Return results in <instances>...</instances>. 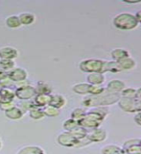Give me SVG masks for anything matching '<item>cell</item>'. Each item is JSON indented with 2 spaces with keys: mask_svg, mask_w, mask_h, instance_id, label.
Returning a JSON list of instances; mask_svg holds the SVG:
<instances>
[{
  "mask_svg": "<svg viewBox=\"0 0 141 154\" xmlns=\"http://www.w3.org/2000/svg\"><path fill=\"white\" fill-rule=\"evenodd\" d=\"M120 94H109L105 91L100 95H88L82 99V106L85 107H106L108 105L118 102L120 99Z\"/></svg>",
  "mask_w": 141,
  "mask_h": 154,
  "instance_id": "6da1fadb",
  "label": "cell"
},
{
  "mask_svg": "<svg viewBox=\"0 0 141 154\" xmlns=\"http://www.w3.org/2000/svg\"><path fill=\"white\" fill-rule=\"evenodd\" d=\"M113 25L120 30L130 31L136 28L139 23L134 14L130 13H121L113 18Z\"/></svg>",
  "mask_w": 141,
  "mask_h": 154,
  "instance_id": "7a4b0ae2",
  "label": "cell"
},
{
  "mask_svg": "<svg viewBox=\"0 0 141 154\" xmlns=\"http://www.w3.org/2000/svg\"><path fill=\"white\" fill-rule=\"evenodd\" d=\"M104 61L100 59H86L82 60L79 67L82 71L86 72V73H92V72H101L103 69Z\"/></svg>",
  "mask_w": 141,
  "mask_h": 154,
  "instance_id": "3957f363",
  "label": "cell"
},
{
  "mask_svg": "<svg viewBox=\"0 0 141 154\" xmlns=\"http://www.w3.org/2000/svg\"><path fill=\"white\" fill-rule=\"evenodd\" d=\"M118 105L121 110L127 113H139L141 112V100L139 98H124L120 97Z\"/></svg>",
  "mask_w": 141,
  "mask_h": 154,
  "instance_id": "277c9868",
  "label": "cell"
},
{
  "mask_svg": "<svg viewBox=\"0 0 141 154\" xmlns=\"http://www.w3.org/2000/svg\"><path fill=\"white\" fill-rule=\"evenodd\" d=\"M14 94H16V97L20 100H30L37 95V91L35 87L29 85L16 88V90L14 91Z\"/></svg>",
  "mask_w": 141,
  "mask_h": 154,
  "instance_id": "5b68a950",
  "label": "cell"
},
{
  "mask_svg": "<svg viewBox=\"0 0 141 154\" xmlns=\"http://www.w3.org/2000/svg\"><path fill=\"white\" fill-rule=\"evenodd\" d=\"M77 141L78 140L75 139L69 132H67V131H65L64 133H61L57 138L58 143L61 144L62 146H65V147H75Z\"/></svg>",
  "mask_w": 141,
  "mask_h": 154,
  "instance_id": "8992f818",
  "label": "cell"
},
{
  "mask_svg": "<svg viewBox=\"0 0 141 154\" xmlns=\"http://www.w3.org/2000/svg\"><path fill=\"white\" fill-rule=\"evenodd\" d=\"M126 88L125 82L122 80L114 79L109 82V84L106 87V91L109 94H120L121 91Z\"/></svg>",
  "mask_w": 141,
  "mask_h": 154,
  "instance_id": "52a82bcc",
  "label": "cell"
},
{
  "mask_svg": "<svg viewBox=\"0 0 141 154\" xmlns=\"http://www.w3.org/2000/svg\"><path fill=\"white\" fill-rule=\"evenodd\" d=\"M27 76V71L24 69H21V67H14L13 69L8 71V77L14 83H17V82L26 80Z\"/></svg>",
  "mask_w": 141,
  "mask_h": 154,
  "instance_id": "ba28073f",
  "label": "cell"
},
{
  "mask_svg": "<svg viewBox=\"0 0 141 154\" xmlns=\"http://www.w3.org/2000/svg\"><path fill=\"white\" fill-rule=\"evenodd\" d=\"M87 138L91 143H101L104 142L106 138V132L105 129L100 127L92 129L90 132H87Z\"/></svg>",
  "mask_w": 141,
  "mask_h": 154,
  "instance_id": "9c48e42d",
  "label": "cell"
},
{
  "mask_svg": "<svg viewBox=\"0 0 141 154\" xmlns=\"http://www.w3.org/2000/svg\"><path fill=\"white\" fill-rule=\"evenodd\" d=\"M17 55H18V51L14 47L6 46L0 48V59L14 60L17 57Z\"/></svg>",
  "mask_w": 141,
  "mask_h": 154,
  "instance_id": "30bf717a",
  "label": "cell"
},
{
  "mask_svg": "<svg viewBox=\"0 0 141 154\" xmlns=\"http://www.w3.org/2000/svg\"><path fill=\"white\" fill-rule=\"evenodd\" d=\"M86 80L87 83L90 85H103L105 82V76L101 72H92V73H88Z\"/></svg>",
  "mask_w": 141,
  "mask_h": 154,
  "instance_id": "8fae6325",
  "label": "cell"
},
{
  "mask_svg": "<svg viewBox=\"0 0 141 154\" xmlns=\"http://www.w3.org/2000/svg\"><path fill=\"white\" fill-rule=\"evenodd\" d=\"M14 97H16V94L11 88H2L0 90V103L14 101Z\"/></svg>",
  "mask_w": 141,
  "mask_h": 154,
  "instance_id": "7c38bea8",
  "label": "cell"
},
{
  "mask_svg": "<svg viewBox=\"0 0 141 154\" xmlns=\"http://www.w3.org/2000/svg\"><path fill=\"white\" fill-rule=\"evenodd\" d=\"M122 71L119 67L117 62L115 61H104L103 69H102V73L105 72H112V73H118V72Z\"/></svg>",
  "mask_w": 141,
  "mask_h": 154,
  "instance_id": "4fadbf2b",
  "label": "cell"
},
{
  "mask_svg": "<svg viewBox=\"0 0 141 154\" xmlns=\"http://www.w3.org/2000/svg\"><path fill=\"white\" fill-rule=\"evenodd\" d=\"M117 64L119 66V67L121 69V70H130L133 69L136 66V63H135L134 59H133L132 57H127L124 58V59L120 60L117 62Z\"/></svg>",
  "mask_w": 141,
  "mask_h": 154,
  "instance_id": "5bb4252c",
  "label": "cell"
},
{
  "mask_svg": "<svg viewBox=\"0 0 141 154\" xmlns=\"http://www.w3.org/2000/svg\"><path fill=\"white\" fill-rule=\"evenodd\" d=\"M51 99V94H37L34 97V103L40 108H43L45 106L49 105Z\"/></svg>",
  "mask_w": 141,
  "mask_h": 154,
  "instance_id": "9a60e30c",
  "label": "cell"
},
{
  "mask_svg": "<svg viewBox=\"0 0 141 154\" xmlns=\"http://www.w3.org/2000/svg\"><path fill=\"white\" fill-rule=\"evenodd\" d=\"M66 104V99L64 96H62L61 94H51V99L49 105L53 106V107L61 109L62 107H64Z\"/></svg>",
  "mask_w": 141,
  "mask_h": 154,
  "instance_id": "2e32d148",
  "label": "cell"
},
{
  "mask_svg": "<svg viewBox=\"0 0 141 154\" xmlns=\"http://www.w3.org/2000/svg\"><path fill=\"white\" fill-rule=\"evenodd\" d=\"M102 154H127L123 147H120L116 144H109L102 148Z\"/></svg>",
  "mask_w": 141,
  "mask_h": 154,
  "instance_id": "e0dca14e",
  "label": "cell"
},
{
  "mask_svg": "<svg viewBox=\"0 0 141 154\" xmlns=\"http://www.w3.org/2000/svg\"><path fill=\"white\" fill-rule=\"evenodd\" d=\"M78 123H79L80 126L86 128V130L87 129H95V128H98L100 125H101V122H96V120H93V119H91L89 118H87L86 116L84 119H82L80 122H78Z\"/></svg>",
  "mask_w": 141,
  "mask_h": 154,
  "instance_id": "ac0fdd59",
  "label": "cell"
},
{
  "mask_svg": "<svg viewBox=\"0 0 141 154\" xmlns=\"http://www.w3.org/2000/svg\"><path fill=\"white\" fill-rule=\"evenodd\" d=\"M90 84L88 83H79L73 86V91L77 94H82V95H89V91H90Z\"/></svg>",
  "mask_w": 141,
  "mask_h": 154,
  "instance_id": "d6986e66",
  "label": "cell"
},
{
  "mask_svg": "<svg viewBox=\"0 0 141 154\" xmlns=\"http://www.w3.org/2000/svg\"><path fill=\"white\" fill-rule=\"evenodd\" d=\"M110 55H111V58H112V60L115 62H118L120 60L124 59V58H127L130 56L129 51L123 49V48H115V49H113L110 52Z\"/></svg>",
  "mask_w": 141,
  "mask_h": 154,
  "instance_id": "ffe728a7",
  "label": "cell"
},
{
  "mask_svg": "<svg viewBox=\"0 0 141 154\" xmlns=\"http://www.w3.org/2000/svg\"><path fill=\"white\" fill-rule=\"evenodd\" d=\"M35 89L37 91V94H51L52 93V87L43 81L38 82L37 87Z\"/></svg>",
  "mask_w": 141,
  "mask_h": 154,
  "instance_id": "44dd1931",
  "label": "cell"
},
{
  "mask_svg": "<svg viewBox=\"0 0 141 154\" xmlns=\"http://www.w3.org/2000/svg\"><path fill=\"white\" fill-rule=\"evenodd\" d=\"M16 154H44V150L40 146H28L20 148Z\"/></svg>",
  "mask_w": 141,
  "mask_h": 154,
  "instance_id": "7402d4cb",
  "label": "cell"
},
{
  "mask_svg": "<svg viewBox=\"0 0 141 154\" xmlns=\"http://www.w3.org/2000/svg\"><path fill=\"white\" fill-rule=\"evenodd\" d=\"M19 21H20L21 25H30L35 21V14L31 13H22L18 16Z\"/></svg>",
  "mask_w": 141,
  "mask_h": 154,
  "instance_id": "603a6c76",
  "label": "cell"
},
{
  "mask_svg": "<svg viewBox=\"0 0 141 154\" xmlns=\"http://www.w3.org/2000/svg\"><path fill=\"white\" fill-rule=\"evenodd\" d=\"M23 115L24 114L21 112L20 109H19L17 106L5 112V116H6L8 119H20L23 117Z\"/></svg>",
  "mask_w": 141,
  "mask_h": 154,
  "instance_id": "cb8c5ba5",
  "label": "cell"
},
{
  "mask_svg": "<svg viewBox=\"0 0 141 154\" xmlns=\"http://www.w3.org/2000/svg\"><path fill=\"white\" fill-rule=\"evenodd\" d=\"M16 106L20 109V111L23 114H25V113L29 112L32 108L35 107L36 105L34 103L33 100H21Z\"/></svg>",
  "mask_w": 141,
  "mask_h": 154,
  "instance_id": "d4e9b609",
  "label": "cell"
},
{
  "mask_svg": "<svg viewBox=\"0 0 141 154\" xmlns=\"http://www.w3.org/2000/svg\"><path fill=\"white\" fill-rule=\"evenodd\" d=\"M29 116H30V118L33 119H41L45 117L42 108L38 107V106H35V107L29 111Z\"/></svg>",
  "mask_w": 141,
  "mask_h": 154,
  "instance_id": "484cf974",
  "label": "cell"
},
{
  "mask_svg": "<svg viewBox=\"0 0 141 154\" xmlns=\"http://www.w3.org/2000/svg\"><path fill=\"white\" fill-rule=\"evenodd\" d=\"M87 132H88V131H87V130H86V128L80 126V125H79L78 127H76L75 129H73L72 131H69V133H70L75 139H77V140H80V139H82V138L86 137Z\"/></svg>",
  "mask_w": 141,
  "mask_h": 154,
  "instance_id": "4316f807",
  "label": "cell"
},
{
  "mask_svg": "<svg viewBox=\"0 0 141 154\" xmlns=\"http://www.w3.org/2000/svg\"><path fill=\"white\" fill-rule=\"evenodd\" d=\"M6 25L9 28H18L21 26V23L19 21L18 16H11L6 18Z\"/></svg>",
  "mask_w": 141,
  "mask_h": 154,
  "instance_id": "83f0119b",
  "label": "cell"
},
{
  "mask_svg": "<svg viewBox=\"0 0 141 154\" xmlns=\"http://www.w3.org/2000/svg\"><path fill=\"white\" fill-rule=\"evenodd\" d=\"M121 97L124 98H129V99H134L137 98L136 97V90L134 88H125L120 94Z\"/></svg>",
  "mask_w": 141,
  "mask_h": 154,
  "instance_id": "f1b7e54d",
  "label": "cell"
},
{
  "mask_svg": "<svg viewBox=\"0 0 141 154\" xmlns=\"http://www.w3.org/2000/svg\"><path fill=\"white\" fill-rule=\"evenodd\" d=\"M86 110L84 108H76L72 111L71 113V119H75L76 122H80L82 119H84L86 117Z\"/></svg>",
  "mask_w": 141,
  "mask_h": 154,
  "instance_id": "f546056e",
  "label": "cell"
},
{
  "mask_svg": "<svg viewBox=\"0 0 141 154\" xmlns=\"http://www.w3.org/2000/svg\"><path fill=\"white\" fill-rule=\"evenodd\" d=\"M43 113L47 117H58L60 115V109L53 107L51 105H47L45 107L42 108Z\"/></svg>",
  "mask_w": 141,
  "mask_h": 154,
  "instance_id": "4dcf8cb0",
  "label": "cell"
},
{
  "mask_svg": "<svg viewBox=\"0 0 141 154\" xmlns=\"http://www.w3.org/2000/svg\"><path fill=\"white\" fill-rule=\"evenodd\" d=\"M14 67V60H6V59H0V69L5 71H10Z\"/></svg>",
  "mask_w": 141,
  "mask_h": 154,
  "instance_id": "1f68e13d",
  "label": "cell"
},
{
  "mask_svg": "<svg viewBox=\"0 0 141 154\" xmlns=\"http://www.w3.org/2000/svg\"><path fill=\"white\" fill-rule=\"evenodd\" d=\"M78 126H79V123H78V122H76L75 119H73L71 118L68 119H66L65 122H64V129L67 132L72 131L73 129H75Z\"/></svg>",
  "mask_w": 141,
  "mask_h": 154,
  "instance_id": "d6a6232c",
  "label": "cell"
},
{
  "mask_svg": "<svg viewBox=\"0 0 141 154\" xmlns=\"http://www.w3.org/2000/svg\"><path fill=\"white\" fill-rule=\"evenodd\" d=\"M106 91V88L102 85H91L90 86V91H89V95H100L103 94Z\"/></svg>",
  "mask_w": 141,
  "mask_h": 154,
  "instance_id": "836d02e7",
  "label": "cell"
},
{
  "mask_svg": "<svg viewBox=\"0 0 141 154\" xmlns=\"http://www.w3.org/2000/svg\"><path fill=\"white\" fill-rule=\"evenodd\" d=\"M16 106V103L14 102V101H10V102H5V103H0V110L4 111V112H6V111H9L13 108H14Z\"/></svg>",
  "mask_w": 141,
  "mask_h": 154,
  "instance_id": "e575fe53",
  "label": "cell"
},
{
  "mask_svg": "<svg viewBox=\"0 0 141 154\" xmlns=\"http://www.w3.org/2000/svg\"><path fill=\"white\" fill-rule=\"evenodd\" d=\"M140 140L141 139H130L128 141H126L123 144V148L126 149L130 146H137V144L140 143Z\"/></svg>",
  "mask_w": 141,
  "mask_h": 154,
  "instance_id": "d590c367",
  "label": "cell"
},
{
  "mask_svg": "<svg viewBox=\"0 0 141 154\" xmlns=\"http://www.w3.org/2000/svg\"><path fill=\"white\" fill-rule=\"evenodd\" d=\"M90 143H91V142L89 141V139L87 138V135H86V137L78 140L75 147H84V146H88V144H90Z\"/></svg>",
  "mask_w": 141,
  "mask_h": 154,
  "instance_id": "8d00e7d4",
  "label": "cell"
},
{
  "mask_svg": "<svg viewBox=\"0 0 141 154\" xmlns=\"http://www.w3.org/2000/svg\"><path fill=\"white\" fill-rule=\"evenodd\" d=\"M127 154H140L141 153V148L139 146V144L137 146H130L128 148L125 149Z\"/></svg>",
  "mask_w": 141,
  "mask_h": 154,
  "instance_id": "74e56055",
  "label": "cell"
},
{
  "mask_svg": "<svg viewBox=\"0 0 141 154\" xmlns=\"http://www.w3.org/2000/svg\"><path fill=\"white\" fill-rule=\"evenodd\" d=\"M14 85V82L9 78V77H6L3 80L0 81V87L1 88H11V87Z\"/></svg>",
  "mask_w": 141,
  "mask_h": 154,
  "instance_id": "f35d334b",
  "label": "cell"
},
{
  "mask_svg": "<svg viewBox=\"0 0 141 154\" xmlns=\"http://www.w3.org/2000/svg\"><path fill=\"white\" fill-rule=\"evenodd\" d=\"M17 85V88H19V87H25V86H29L30 85V82H29L27 79L26 80H23V81H20V82H17V83H16Z\"/></svg>",
  "mask_w": 141,
  "mask_h": 154,
  "instance_id": "ab89813d",
  "label": "cell"
},
{
  "mask_svg": "<svg viewBox=\"0 0 141 154\" xmlns=\"http://www.w3.org/2000/svg\"><path fill=\"white\" fill-rule=\"evenodd\" d=\"M6 77H8V72L0 69V81L3 80L4 78H6Z\"/></svg>",
  "mask_w": 141,
  "mask_h": 154,
  "instance_id": "60d3db41",
  "label": "cell"
},
{
  "mask_svg": "<svg viewBox=\"0 0 141 154\" xmlns=\"http://www.w3.org/2000/svg\"><path fill=\"white\" fill-rule=\"evenodd\" d=\"M134 16H135V17H136L138 23H141V10H140V11H138L136 14H135Z\"/></svg>",
  "mask_w": 141,
  "mask_h": 154,
  "instance_id": "b9f144b4",
  "label": "cell"
},
{
  "mask_svg": "<svg viewBox=\"0 0 141 154\" xmlns=\"http://www.w3.org/2000/svg\"><path fill=\"white\" fill-rule=\"evenodd\" d=\"M140 96H141V88H139V89L136 90V97L137 98H140Z\"/></svg>",
  "mask_w": 141,
  "mask_h": 154,
  "instance_id": "7bdbcfd3",
  "label": "cell"
},
{
  "mask_svg": "<svg viewBox=\"0 0 141 154\" xmlns=\"http://www.w3.org/2000/svg\"><path fill=\"white\" fill-rule=\"evenodd\" d=\"M125 3L128 4H137V3H141V1H124Z\"/></svg>",
  "mask_w": 141,
  "mask_h": 154,
  "instance_id": "ee69618b",
  "label": "cell"
},
{
  "mask_svg": "<svg viewBox=\"0 0 141 154\" xmlns=\"http://www.w3.org/2000/svg\"><path fill=\"white\" fill-rule=\"evenodd\" d=\"M2 148V142H1V140H0V149Z\"/></svg>",
  "mask_w": 141,
  "mask_h": 154,
  "instance_id": "f6af8a7d",
  "label": "cell"
},
{
  "mask_svg": "<svg viewBox=\"0 0 141 154\" xmlns=\"http://www.w3.org/2000/svg\"><path fill=\"white\" fill-rule=\"evenodd\" d=\"M139 146H140V148H141V140H140V143H139Z\"/></svg>",
  "mask_w": 141,
  "mask_h": 154,
  "instance_id": "bcb514c9",
  "label": "cell"
},
{
  "mask_svg": "<svg viewBox=\"0 0 141 154\" xmlns=\"http://www.w3.org/2000/svg\"><path fill=\"white\" fill-rule=\"evenodd\" d=\"M1 89H2V88H1V87H0V90H1Z\"/></svg>",
  "mask_w": 141,
  "mask_h": 154,
  "instance_id": "7dc6e473",
  "label": "cell"
},
{
  "mask_svg": "<svg viewBox=\"0 0 141 154\" xmlns=\"http://www.w3.org/2000/svg\"><path fill=\"white\" fill-rule=\"evenodd\" d=\"M139 99H140V100H141V96H140V98H139Z\"/></svg>",
  "mask_w": 141,
  "mask_h": 154,
  "instance_id": "c3c4849f",
  "label": "cell"
},
{
  "mask_svg": "<svg viewBox=\"0 0 141 154\" xmlns=\"http://www.w3.org/2000/svg\"><path fill=\"white\" fill-rule=\"evenodd\" d=\"M140 154H141V153H140Z\"/></svg>",
  "mask_w": 141,
  "mask_h": 154,
  "instance_id": "681fc988",
  "label": "cell"
}]
</instances>
